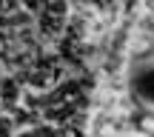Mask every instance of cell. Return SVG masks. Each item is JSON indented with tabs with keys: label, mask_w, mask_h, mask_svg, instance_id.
I'll list each match as a JSON object with an SVG mask.
<instances>
[{
	"label": "cell",
	"mask_w": 154,
	"mask_h": 137,
	"mask_svg": "<svg viewBox=\"0 0 154 137\" xmlns=\"http://www.w3.org/2000/svg\"><path fill=\"white\" fill-rule=\"evenodd\" d=\"M60 29H63V14H51V11H46V14L40 17V32H43V34L51 37V34H57Z\"/></svg>",
	"instance_id": "6da1fadb"
},
{
	"label": "cell",
	"mask_w": 154,
	"mask_h": 137,
	"mask_svg": "<svg viewBox=\"0 0 154 137\" xmlns=\"http://www.w3.org/2000/svg\"><path fill=\"white\" fill-rule=\"evenodd\" d=\"M23 6H26L29 11H40L43 9V0H23Z\"/></svg>",
	"instance_id": "277c9868"
},
{
	"label": "cell",
	"mask_w": 154,
	"mask_h": 137,
	"mask_svg": "<svg viewBox=\"0 0 154 137\" xmlns=\"http://www.w3.org/2000/svg\"><path fill=\"white\" fill-rule=\"evenodd\" d=\"M46 11H51V14H63V9H66V0H43Z\"/></svg>",
	"instance_id": "3957f363"
},
{
	"label": "cell",
	"mask_w": 154,
	"mask_h": 137,
	"mask_svg": "<svg viewBox=\"0 0 154 137\" xmlns=\"http://www.w3.org/2000/svg\"><path fill=\"white\" fill-rule=\"evenodd\" d=\"M0 97H3L6 103H14L17 100V83L14 80H3L0 83Z\"/></svg>",
	"instance_id": "7a4b0ae2"
},
{
	"label": "cell",
	"mask_w": 154,
	"mask_h": 137,
	"mask_svg": "<svg viewBox=\"0 0 154 137\" xmlns=\"http://www.w3.org/2000/svg\"><path fill=\"white\" fill-rule=\"evenodd\" d=\"M0 57H9V43L0 37Z\"/></svg>",
	"instance_id": "5b68a950"
}]
</instances>
